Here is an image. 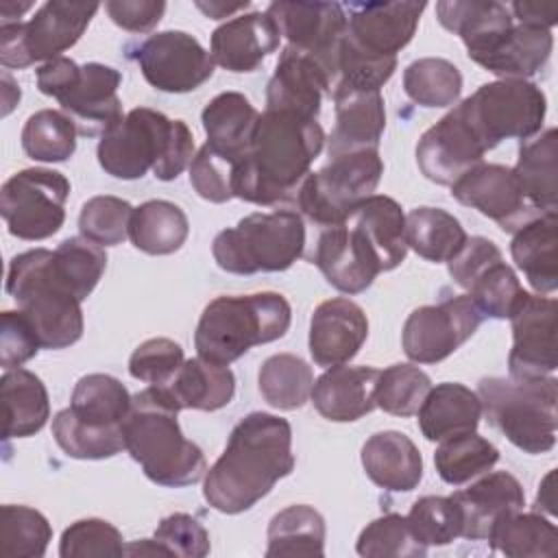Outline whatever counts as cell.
I'll return each mask as SVG.
<instances>
[{"label":"cell","mask_w":558,"mask_h":558,"mask_svg":"<svg viewBox=\"0 0 558 558\" xmlns=\"http://www.w3.org/2000/svg\"><path fill=\"white\" fill-rule=\"evenodd\" d=\"M292 427L268 412H251L231 429L220 458L203 482L205 501L222 514L251 510L294 471Z\"/></svg>","instance_id":"1"},{"label":"cell","mask_w":558,"mask_h":558,"mask_svg":"<svg viewBox=\"0 0 558 558\" xmlns=\"http://www.w3.org/2000/svg\"><path fill=\"white\" fill-rule=\"evenodd\" d=\"M323 146L325 131L318 120L266 109L235 170L233 196L264 207L294 198Z\"/></svg>","instance_id":"2"},{"label":"cell","mask_w":558,"mask_h":558,"mask_svg":"<svg viewBox=\"0 0 558 558\" xmlns=\"http://www.w3.org/2000/svg\"><path fill=\"white\" fill-rule=\"evenodd\" d=\"M179 405L163 386H148L133 395L124 421V451L142 466L144 475L168 488L201 482L207 473L203 449L183 436Z\"/></svg>","instance_id":"3"},{"label":"cell","mask_w":558,"mask_h":558,"mask_svg":"<svg viewBox=\"0 0 558 558\" xmlns=\"http://www.w3.org/2000/svg\"><path fill=\"white\" fill-rule=\"evenodd\" d=\"M100 168L122 181L142 179L148 170L159 181L177 179L194 159V135L183 120L135 107L98 140Z\"/></svg>","instance_id":"4"},{"label":"cell","mask_w":558,"mask_h":558,"mask_svg":"<svg viewBox=\"0 0 558 558\" xmlns=\"http://www.w3.org/2000/svg\"><path fill=\"white\" fill-rule=\"evenodd\" d=\"M126 386L113 375H83L70 405L54 414L52 436L61 451L76 460H105L124 449V421L131 410Z\"/></svg>","instance_id":"5"},{"label":"cell","mask_w":558,"mask_h":558,"mask_svg":"<svg viewBox=\"0 0 558 558\" xmlns=\"http://www.w3.org/2000/svg\"><path fill=\"white\" fill-rule=\"evenodd\" d=\"M292 307L279 292L216 296L198 318L194 347L203 360L231 364L251 347L286 336Z\"/></svg>","instance_id":"6"},{"label":"cell","mask_w":558,"mask_h":558,"mask_svg":"<svg viewBox=\"0 0 558 558\" xmlns=\"http://www.w3.org/2000/svg\"><path fill=\"white\" fill-rule=\"evenodd\" d=\"M7 294L31 320L41 349H68L81 340V301L59 279L52 251L31 248L15 255L7 270Z\"/></svg>","instance_id":"7"},{"label":"cell","mask_w":558,"mask_h":558,"mask_svg":"<svg viewBox=\"0 0 558 558\" xmlns=\"http://www.w3.org/2000/svg\"><path fill=\"white\" fill-rule=\"evenodd\" d=\"M477 397L486 421L517 449L536 456L556 445L558 381L554 375L538 379L484 377Z\"/></svg>","instance_id":"8"},{"label":"cell","mask_w":558,"mask_h":558,"mask_svg":"<svg viewBox=\"0 0 558 558\" xmlns=\"http://www.w3.org/2000/svg\"><path fill=\"white\" fill-rule=\"evenodd\" d=\"M303 251L305 222L294 209L248 214L235 227L222 229L211 244L218 268L233 275L283 272Z\"/></svg>","instance_id":"9"},{"label":"cell","mask_w":558,"mask_h":558,"mask_svg":"<svg viewBox=\"0 0 558 558\" xmlns=\"http://www.w3.org/2000/svg\"><path fill=\"white\" fill-rule=\"evenodd\" d=\"M35 76L37 89L61 105L78 135H102L124 118L118 98L122 74L111 65L96 61L78 65L68 57H57L41 63Z\"/></svg>","instance_id":"10"},{"label":"cell","mask_w":558,"mask_h":558,"mask_svg":"<svg viewBox=\"0 0 558 558\" xmlns=\"http://www.w3.org/2000/svg\"><path fill=\"white\" fill-rule=\"evenodd\" d=\"M456 111L488 153L504 140L525 142L538 135L547 113V98L532 81L499 78L480 85L456 105Z\"/></svg>","instance_id":"11"},{"label":"cell","mask_w":558,"mask_h":558,"mask_svg":"<svg viewBox=\"0 0 558 558\" xmlns=\"http://www.w3.org/2000/svg\"><path fill=\"white\" fill-rule=\"evenodd\" d=\"M384 174V161L377 148H364L329 157L318 172H310L296 190V207L314 225L329 229L368 198Z\"/></svg>","instance_id":"12"},{"label":"cell","mask_w":558,"mask_h":558,"mask_svg":"<svg viewBox=\"0 0 558 558\" xmlns=\"http://www.w3.org/2000/svg\"><path fill=\"white\" fill-rule=\"evenodd\" d=\"M98 2H44L28 22L0 24V63L28 68L70 50L89 26Z\"/></svg>","instance_id":"13"},{"label":"cell","mask_w":558,"mask_h":558,"mask_svg":"<svg viewBox=\"0 0 558 558\" xmlns=\"http://www.w3.org/2000/svg\"><path fill=\"white\" fill-rule=\"evenodd\" d=\"M70 181L50 168H26L11 174L0 192V214L11 235L46 240L65 222Z\"/></svg>","instance_id":"14"},{"label":"cell","mask_w":558,"mask_h":558,"mask_svg":"<svg viewBox=\"0 0 558 558\" xmlns=\"http://www.w3.org/2000/svg\"><path fill=\"white\" fill-rule=\"evenodd\" d=\"M484 314L469 294H458L438 305H421L403 323L401 347L416 364H436L460 349L482 325Z\"/></svg>","instance_id":"15"},{"label":"cell","mask_w":558,"mask_h":558,"mask_svg":"<svg viewBox=\"0 0 558 558\" xmlns=\"http://www.w3.org/2000/svg\"><path fill=\"white\" fill-rule=\"evenodd\" d=\"M447 268L453 283L466 290L484 318H508L523 294L517 272L504 262L501 251L488 238H466L458 255L447 262Z\"/></svg>","instance_id":"16"},{"label":"cell","mask_w":558,"mask_h":558,"mask_svg":"<svg viewBox=\"0 0 558 558\" xmlns=\"http://www.w3.org/2000/svg\"><path fill=\"white\" fill-rule=\"evenodd\" d=\"M146 83L166 94L198 89L214 74V59L185 31H161L144 39L131 54Z\"/></svg>","instance_id":"17"},{"label":"cell","mask_w":558,"mask_h":558,"mask_svg":"<svg viewBox=\"0 0 558 558\" xmlns=\"http://www.w3.org/2000/svg\"><path fill=\"white\" fill-rule=\"evenodd\" d=\"M556 310L547 294L525 292L517 301L508 320L512 325V349L508 355L510 379H538L554 375L556 360Z\"/></svg>","instance_id":"18"},{"label":"cell","mask_w":558,"mask_h":558,"mask_svg":"<svg viewBox=\"0 0 558 558\" xmlns=\"http://www.w3.org/2000/svg\"><path fill=\"white\" fill-rule=\"evenodd\" d=\"M266 13L275 20L288 46L314 57L338 81V50L347 15L338 2H272Z\"/></svg>","instance_id":"19"},{"label":"cell","mask_w":558,"mask_h":558,"mask_svg":"<svg viewBox=\"0 0 558 558\" xmlns=\"http://www.w3.org/2000/svg\"><path fill=\"white\" fill-rule=\"evenodd\" d=\"M451 196L495 220L499 229L508 233H514L543 214L527 203L514 170L501 163H477L451 185Z\"/></svg>","instance_id":"20"},{"label":"cell","mask_w":558,"mask_h":558,"mask_svg":"<svg viewBox=\"0 0 558 558\" xmlns=\"http://www.w3.org/2000/svg\"><path fill=\"white\" fill-rule=\"evenodd\" d=\"M425 2H349L347 39L362 52L379 59H397L414 37Z\"/></svg>","instance_id":"21"},{"label":"cell","mask_w":558,"mask_h":558,"mask_svg":"<svg viewBox=\"0 0 558 558\" xmlns=\"http://www.w3.org/2000/svg\"><path fill=\"white\" fill-rule=\"evenodd\" d=\"M314 264L329 286L344 294H360L384 272L377 253L364 233L349 220L320 233L314 251Z\"/></svg>","instance_id":"22"},{"label":"cell","mask_w":558,"mask_h":558,"mask_svg":"<svg viewBox=\"0 0 558 558\" xmlns=\"http://www.w3.org/2000/svg\"><path fill=\"white\" fill-rule=\"evenodd\" d=\"M486 150L456 111V107L429 126L416 144V163L425 179L453 185L462 174L484 161Z\"/></svg>","instance_id":"23"},{"label":"cell","mask_w":558,"mask_h":558,"mask_svg":"<svg viewBox=\"0 0 558 558\" xmlns=\"http://www.w3.org/2000/svg\"><path fill=\"white\" fill-rule=\"evenodd\" d=\"M368 338L364 310L347 299L323 301L310 318V355L316 366L331 368L351 362Z\"/></svg>","instance_id":"24"},{"label":"cell","mask_w":558,"mask_h":558,"mask_svg":"<svg viewBox=\"0 0 558 558\" xmlns=\"http://www.w3.org/2000/svg\"><path fill=\"white\" fill-rule=\"evenodd\" d=\"M333 92L331 74L310 54L286 46L266 87V109L318 118L323 96Z\"/></svg>","instance_id":"25"},{"label":"cell","mask_w":558,"mask_h":558,"mask_svg":"<svg viewBox=\"0 0 558 558\" xmlns=\"http://www.w3.org/2000/svg\"><path fill=\"white\" fill-rule=\"evenodd\" d=\"M449 497L456 501L462 517V538L469 541H486L497 521L525 506L523 486L508 471L486 473Z\"/></svg>","instance_id":"26"},{"label":"cell","mask_w":558,"mask_h":558,"mask_svg":"<svg viewBox=\"0 0 558 558\" xmlns=\"http://www.w3.org/2000/svg\"><path fill=\"white\" fill-rule=\"evenodd\" d=\"M336 124L327 140L329 157L377 148L386 129V107L379 89L336 85L331 92Z\"/></svg>","instance_id":"27"},{"label":"cell","mask_w":558,"mask_h":558,"mask_svg":"<svg viewBox=\"0 0 558 558\" xmlns=\"http://www.w3.org/2000/svg\"><path fill=\"white\" fill-rule=\"evenodd\" d=\"M279 39L281 33L268 13H242L211 33L209 54L229 72H255L279 48Z\"/></svg>","instance_id":"28"},{"label":"cell","mask_w":558,"mask_h":558,"mask_svg":"<svg viewBox=\"0 0 558 558\" xmlns=\"http://www.w3.org/2000/svg\"><path fill=\"white\" fill-rule=\"evenodd\" d=\"M551 48V31L517 22L488 46L469 54V59L499 78L527 81L547 65Z\"/></svg>","instance_id":"29"},{"label":"cell","mask_w":558,"mask_h":558,"mask_svg":"<svg viewBox=\"0 0 558 558\" xmlns=\"http://www.w3.org/2000/svg\"><path fill=\"white\" fill-rule=\"evenodd\" d=\"M377 377L379 371L373 366L338 364L327 368L314 381L310 399L323 418L333 423H351L377 408Z\"/></svg>","instance_id":"30"},{"label":"cell","mask_w":558,"mask_h":558,"mask_svg":"<svg viewBox=\"0 0 558 558\" xmlns=\"http://www.w3.org/2000/svg\"><path fill=\"white\" fill-rule=\"evenodd\" d=\"M362 466L373 484L390 493H410L423 480L418 447L395 429L377 432L362 445Z\"/></svg>","instance_id":"31"},{"label":"cell","mask_w":558,"mask_h":558,"mask_svg":"<svg viewBox=\"0 0 558 558\" xmlns=\"http://www.w3.org/2000/svg\"><path fill=\"white\" fill-rule=\"evenodd\" d=\"M558 214L547 211L514 231L510 255L536 294L558 288Z\"/></svg>","instance_id":"32"},{"label":"cell","mask_w":558,"mask_h":558,"mask_svg":"<svg viewBox=\"0 0 558 558\" xmlns=\"http://www.w3.org/2000/svg\"><path fill=\"white\" fill-rule=\"evenodd\" d=\"M416 414L421 434L432 442H440L456 434L475 432L482 418V401L464 384L442 381L427 392Z\"/></svg>","instance_id":"33"},{"label":"cell","mask_w":558,"mask_h":558,"mask_svg":"<svg viewBox=\"0 0 558 558\" xmlns=\"http://www.w3.org/2000/svg\"><path fill=\"white\" fill-rule=\"evenodd\" d=\"M257 120L259 111L244 94L222 92L214 96L201 113V122L207 135L205 144L242 161L251 146Z\"/></svg>","instance_id":"34"},{"label":"cell","mask_w":558,"mask_h":558,"mask_svg":"<svg viewBox=\"0 0 558 558\" xmlns=\"http://www.w3.org/2000/svg\"><path fill=\"white\" fill-rule=\"evenodd\" d=\"M347 220L371 242L384 272L395 270L405 259V214L395 198L386 194H371L347 216Z\"/></svg>","instance_id":"35"},{"label":"cell","mask_w":558,"mask_h":558,"mask_svg":"<svg viewBox=\"0 0 558 558\" xmlns=\"http://www.w3.org/2000/svg\"><path fill=\"white\" fill-rule=\"evenodd\" d=\"M4 438H28L44 429L50 418V399L44 381L26 371H4L0 379Z\"/></svg>","instance_id":"36"},{"label":"cell","mask_w":558,"mask_h":558,"mask_svg":"<svg viewBox=\"0 0 558 558\" xmlns=\"http://www.w3.org/2000/svg\"><path fill=\"white\" fill-rule=\"evenodd\" d=\"M179 410L214 412L231 403L235 395V377L227 364L203 360L201 355L183 362L174 379L163 386Z\"/></svg>","instance_id":"37"},{"label":"cell","mask_w":558,"mask_h":558,"mask_svg":"<svg viewBox=\"0 0 558 558\" xmlns=\"http://www.w3.org/2000/svg\"><path fill=\"white\" fill-rule=\"evenodd\" d=\"M556 153L558 133L554 126L538 135L521 142L514 177L536 211H556L558 207V183H556Z\"/></svg>","instance_id":"38"},{"label":"cell","mask_w":558,"mask_h":558,"mask_svg":"<svg viewBox=\"0 0 558 558\" xmlns=\"http://www.w3.org/2000/svg\"><path fill=\"white\" fill-rule=\"evenodd\" d=\"M436 17L462 39L466 54L482 50L514 24L508 7L493 0H442L436 2Z\"/></svg>","instance_id":"39"},{"label":"cell","mask_w":558,"mask_h":558,"mask_svg":"<svg viewBox=\"0 0 558 558\" xmlns=\"http://www.w3.org/2000/svg\"><path fill=\"white\" fill-rule=\"evenodd\" d=\"M190 235L185 211L170 201H146L133 209L129 225L131 244L146 255L177 253Z\"/></svg>","instance_id":"40"},{"label":"cell","mask_w":558,"mask_h":558,"mask_svg":"<svg viewBox=\"0 0 558 558\" xmlns=\"http://www.w3.org/2000/svg\"><path fill=\"white\" fill-rule=\"evenodd\" d=\"M325 519L307 506L294 504L279 510L268 523V558L325 556Z\"/></svg>","instance_id":"41"},{"label":"cell","mask_w":558,"mask_h":558,"mask_svg":"<svg viewBox=\"0 0 558 558\" xmlns=\"http://www.w3.org/2000/svg\"><path fill=\"white\" fill-rule=\"evenodd\" d=\"M466 238L460 220L440 207H414L405 216L408 248L427 262H449L464 246Z\"/></svg>","instance_id":"42"},{"label":"cell","mask_w":558,"mask_h":558,"mask_svg":"<svg viewBox=\"0 0 558 558\" xmlns=\"http://www.w3.org/2000/svg\"><path fill=\"white\" fill-rule=\"evenodd\" d=\"M486 541L508 558H554L558 554V530L536 510L504 517L493 525Z\"/></svg>","instance_id":"43"},{"label":"cell","mask_w":558,"mask_h":558,"mask_svg":"<svg viewBox=\"0 0 558 558\" xmlns=\"http://www.w3.org/2000/svg\"><path fill=\"white\" fill-rule=\"evenodd\" d=\"M257 386L264 401L277 410H296L307 403L314 388L312 366L292 353H277L262 362Z\"/></svg>","instance_id":"44"},{"label":"cell","mask_w":558,"mask_h":558,"mask_svg":"<svg viewBox=\"0 0 558 558\" xmlns=\"http://www.w3.org/2000/svg\"><path fill=\"white\" fill-rule=\"evenodd\" d=\"M499 462V449L475 432L449 436L434 451V466L442 482L460 486L488 473Z\"/></svg>","instance_id":"45"},{"label":"cell","mask_w":558,"mask_h":558,"mask_svg":"<svg viewBox=\"0 0 558 558\" xmlns=\"http://www.w3.org/2000/svg\"><path fill=\"white\" fill-rule=\"evenodd\" d=\"M403 89L421 107H453L462 94V74L442 57H423L405 68Z\"/></svg>","instance_id":"46"},{"label":"cell","mask_w":558,"mask_h":558,"mask_svg":"<svg viewBox=\"0 0 558 558\" xmlns=\"http://www.w3.org/2000/svg\"><path fill=\"white\" fill-rule=\"evenodd\" d=\"M76 124L59 109H39L24 122L22 148L33 161L59 163L76 150Z\"/></svg>","instance_id":"47"},{"label":"cell","mask_w":558,"mask_h":558,"mask_svg":"<svg viewBox=\"0 0 558 558\" xmlns=\"http://www.w3.org/2000/svg\"><path fill=\"white\" fill-rule=\"evenodd\" d=\"M52 541L48 519L31 508L7 504L0 510V554L4 558H41Z\"/></svg>","instance_id":"48"},{"label":"cell","mask_w":558,"mask_h":558,"mask_svg":"<svg viewBox=\"0 0 558 558\" xmlns=\"http://www.w3.org/2000/svg\"><path fill=\"white\" fill-rule=\"evenodd\" d=\"M52 262L59 279L83 303L94 292L107 268V253L83 235H74L52 251Z\"/></svg>","instance_id":"49"},{"label":"cell","mask_w":558,"mask_h":558,"mask_svg":"<svg viewBox=\"0 0 558 558\" xmlns=\"http://www.w3.org/2000/svg\"><path fill=\"white\" fill-rule=\"evenodd\" d=\"M432 379L414 364H392L379 371L375 388V405L392 416H414L423 405Z\"/></svg>","instance_id":"50"},{"label":"cell","mask_w":558,"mask_h":558,"mask_svg":"<svg viewBox=\"0 0 558 558\" xmlns=\"http://www.w3.org/2000/svg\"><path fill=\"white\" fill-rule=\"evenodd\" d=\"M405 519L414 538L425 547H445L462 536V517L451 497H418Z\"/></svg>","instance_id":"51"},{"label":"cell","mask_w":558,"mask_h":558,"mask_svg":"<svg viewBox=\"0 0 558 558\" xmlns=\"http://www.w3.org/2000/svg\"><path fill=\"white\" fill-rule=\"evenodd\" d=\"M355 551L364 558H421L427 547L414 538L405 517L388 512L360 532Z\"/></svg>","instance_id":"52"},{"label":"cell","mask_w":558,"mask_h":558,"mask_svg":"<svg viewBox=\"0 0 558 558\" xmlns=\"http://www.w3.org/2000/svg\"><path fill=\"white\" fill-rule=\"evenodd\" d=\"M133 205L124 198L100 194L92 196L78 214V231L85 240L107 248L118 246L129 238V225L133 216Z\"/></svg>","instance_id":"53"},{"label":"cell","mask_w":558,"mask_h":558,"mask_svg":"<svg viewBox=\"0 0 558 558\" xmlns=\"http://www.w3.org/2000/svg\"><path fill=\"white\" fill-rule=\"evenodd\" d=\"M124 538L116 525L105 519H78L70 523L59 541L61 558H92V556H122Z\"/></svg>","instance_id":"54"},{"label":"cell","mask_w":558,"mask_h":558,"mask_svg":"<svg viewBox=\"0 0 558 558\" xmlns=\"http://www.w3.org/2000/svg\"><path fill=\"white\" fill-rule=\"evenodd\" d=\"M240 159L203 144L190 163V183L196 194L209 203H227L233 196V177Z\"/></svg>","instance_id":"55"},{"label":"cell","mask_w":558,"mask_h":558,"mask_svg":"<svg viewBox=\"0 0 558 558\" xmlns=\"http://www.w3.org/2000/svg\"><path fill=\"white\" fill-rule=\"evenodd\" d=\"M183 362L185 355L179 342L170 338H150L131 353L129 373L148 386H168Z\"/></svg>","instance_id":"56"},{"label":"cell","mask_w":558,"mask_h":558,"mask_svg":"<svg viewBox=\"0 0 558 558\" xmlns=\"http://www.w3.org/2000/svg\"><path fill=\"white\" fill-rule=\"evenodd\" d=\"M168 556H179V558H203L209 554V534L207 530L185 512H174L168 514L159 521L155 536H153Z\"/></svg>","instance_id":"57"},{"label":"cell","mask_w":558,"mask_h":558,"mask_svg":"<svg viewBox=\"0 0 558 558\" xmlns=\"http://www.w3.org/2000/svg\"><path fill=\"white\" fill-rule=\"evenodd\" d=\"M41 349L31 320L17 310H7L0 316V364L4 371L20 368Z\"/></svg>","instance_id":"58"},{"label":"cell","mask_w":558,"mask_h":558,"mask_svg":"<svg viewBox=\"0 0 558 558\" xmlns=\"http://www.w3.org/2000/svg\"><path fill=\"white\" fill-rule=\"evenodd\" d=\"M105 11L111 22L129 33H148L163 17L166 2L150 0H109L105 2Z\"/></svg>","instance_id":"59"},{"label":"cell","mask_w":558,"mask_h":558,"mask_svg":"<svg viewBox=\"0 0 558 558\" xmlns=\"http://www.w3.org/2000/svg\"><path fill=\"white\" fill-rule=\"evenodd\" d=\"M512 20H517L519 24H530V26H538V28H547L551 31V26L558 20V7L554 4H534V2H512L508 7Z\"/></svg>","instance_id":"60"},{"label":"cell","mask_w":558,"mask_h":558,"mask_svg":"<svg viewBox=\"0 0 558 558\" xmlns=\"http://www.w3.org/2000/svg\"><path fill=\"white\" fill-rule=\"evenodd\" d=\"M196 7L211 20H220V17H227L240 9H246L248 2H235V4H225V2H196Z\"/></svg>","instance_id":"61"},{"label":"cell","mask_w":558,"mask_h":558,"mask_svg":"<svg viewBox=\"0 0 558 558\" xmlns=\"http://www.w3.org/2000/svg\"><path fill=\"white\" fill-rule=\"evenodd\" d=\"M551 482H554V471H549L545 475V480L541 482V486H538V495H536V504H534L536 510L543 506L549 512H554V488H551Z\"/></svg>","instance_id":"62"},{"label":"cell","mask_w":558,"mask_h":558,"mask_svg":"<svg viewBox=\"0 0 558 558\" xmlns=\"http://www.w3.org/2000/svg\"><path fill=\"white\" fill-rule=\"evenodd\" d=\"M33 7V2H22V4H15L11 0H4L2 7H0V15H2V22H22V13H26L28 9Z\"/></svg>","instance_id":"63"}]
</instances>
